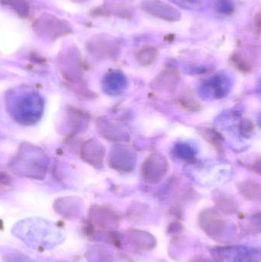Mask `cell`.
Masks as SVG:
<instances>
[{
	"mask_svg": "<svg viewBox=\"0 0 261 262\" xmlns=\"http://www.w3.org/2000/svg\"><path fill=\"white\" fill-rule=\"evenodd\" d=\"M0 3L12 9L21 18L29 16L30 6L27 0H0Z\"/></svg>",
	"mask_w": 261,
	"mask_h": 262,
	"instance_id": "cell-10",
	"label": "cell"
},
{
	"mask_svg": "<svg viewBox=\"0 0 261 262\" xmlns=\"http://www.w3.org/2000/svg\"><path fill=\"white\" fill-rule=\"evenodd\" d=\"M157 55L158 51L156 48L145 46L138 51L136 53V59L138 62L143 66H150L156 61Z\"/></svg>",
	"mask_w": 261,
	"mask_h": 262,
	"instance_id": "cell-11",
	"label": "cell"
},
{
	"mask_svg": "<svg viewBox=\"0 0 261 262\" xmlns=\"http://www.w3.org/2000/svg\"><path fill=\"white\" fill-rule=\"evenodd\" d=\"M12 183V179L6 172H0V186H7Z\"/></svg>",
	"mask_w": 261,
	"mask_h": 262,
	"instance_id": "cell-14",
	"label": "cell"
},
{
	"mask_svg": "<svg viewBox=\"0 0 261 262\" xmlns=\"http://www.w3.org/2000/svg\"><path fill=\"white\" fill-rule=\"evenodd\" d=\"M174 4L186 9L197 10L204 7L208 0H171Z\"/></svg>",
	"mask_w": 261,
	"mask_h": 262,
	"instance_id": "cell-12",
	"label": "cell"
},
{
	"mask_svg": "<svg viewBox=\"0 0 261 262\" xmlns=\"http://www.w3.org/2000/svg\"><path fill=\"white\" fill-rule=\"evenodd\" d=\"M87 117L84 112L73 107H67L64 116V128L67 134L80 132L87 124Z\"/></svg>",
	"mask_w": 261,
	"mask_h": 262,
	"instance_id": "cell-7",
	"label": "cell"
},
{
	"mask_svg": "<svg viewBox=\"0 0 261 262\" xmlns=\"http://www.w3.org/2000/svg\"><path fill=\"white\" fill-rule=\"evenodd\" d=\"M206 217V219H203L206 220L205 223L201 222L202 227L205 228V233L209 234L213 238L215 237L219 238V235L225 231V228H226L225 222L215 212L207 213Z\"/></svg>",
	"mask_w": 261,
	"mask_h": 262,
	"instance_id": "cell-9",
	"label": "cell"
},
{
	"mask_svg": "<svg viewBox=\"0 0 261 262\" xmlns=\"http://www.w3.org/2000/svg\"><path fill=\"white\" fill-rule=\"evenodd\" d=\"M254 26H255L256 30H257V33L260 35V12H257L254 18Z\"/></svg>",
	"mask_w": 261,
	"mask_h": 262,
	"instance_id": "cell-15",
	"label": "cell"
},
{
	"mask_svg": "<svg viewBox=\"0 0 261 262\" xmlns=\"http://www.w3.org/2000/svg\"><path fill=\"white\" fill-rule=\"evenodd\" d=\"M72 1L76 2V3H85V2L88 1V0H72Z\"/></svg>",
	"mask_w": 261,
	"mask_h": 262,
	"instance_id": "cell-16",
	"label": "cell"
},
{
	"mask_svg": "<svg viewBox=\"0 0 261 262\" xmlns=\"http://www.w3.org/2000/svg\"><path fill=\"white\" fill-rule=\"evenodd\" d=\"M8 103L12 118L24 125H30L38 121L44 108L43 100L35 92L12 94L9 95Z\"/></svg>",
	"mask_w": 261,
	"mask_h": 262,
	"instance_id": "cell-2",
	"label": "cell"
},
{
	"mask_svg": "<svg viewBox=\"0 0 261 262\" xmlns=\"http://www.w3.org/2000/svg\"><path fill=\"white\" fill-rule=\"evenodd\" d=\"M58 66L61 76L66 83L70 84L78 95H81L82 85V71H81V61L78 52L75 50L69 49L65 53L61 54L58 58Z\"/></svg>",
	"mask_w": 261,
	"mask_h": 262,
	"instance_id": "cell-3",
	"label": "cell"
},
{
	"mask_svg": "<svg viewBox=\"0 0 261 262\" xmlns=\"http://www.w3.org/2000/svg\"><path fill=\"white\" fill-rule=\"evenodd\" d=\"M49 157L42 149L35 145L24 143L9 163L15 175L42 180L47 173Z\"/></svg>",
	"mask_w": 261,
	"mask_h": 262,
	"instance_id": "cell-1",
	"label": "cell"
},
{
	"mask_svg": "<svg viewBox=\"0 0 261 262\" xmlns=\"http://www.w3.org/2000/svg\"><path fill=\"white\" fill-rule=\"evenodd\" d=\"M88 52L97 58H109L113 56L118 49V45L110 36H97L87 44Z\"/></svg>",
	"mask_w": 261,
	"mask_h": 262,
	"instance_id": "cell-6",
	"label": "cell"
},
{
	"mask_svg": "<svg viewBox=\"0 0 261 262\" xmlns=\"http://www.w3.org/2000/svg\"><path fill=\"white\" fill-rule=\"evenodd\" d=\"M216 9L220 13L230 15L234 13L235 7L232 0H218L216 3Z\"/></svg>",
	"mask_w": 261,
	"mask_h": 262,
	"instance_id": "cell-13",
	"label": "cell"
},
{
	"mask_svg": "<svg viewBox=\"0 0 261 262\" xmlns=\"http://www.w3.org/2000/svg\"><path fill=\"white\" fill-rule=\"evenodd\" d=\"M141 8L149 15L168 23H177L182 18V14L176 7L161 0H144Z\"/></svg>",
	"mask_w": 261,
	"mask_h": 262,
	"instance_id": "cell-5",
	"label": "cell"
},
{
	"mask_svg": "<svg viewBox=\"0 0 261 262\" xmlns=\"http://www.w3.org/2000/svg\"><path fill=\"white\" fill-rule=\"evenodd\" d=\"M32 28L38 36L52 40L69 35L72 31L70 25L65 20L49 14H44L37 18Z\"/></svg>",
	"mask_w": 261,
	"mask_h": 262,
	"instance_id": "cell-4",
	"label": "cell"
},
{
	"mask_svg": "<svg viewBox=\"0 0 261 262\" xmlns=\"http://www.w3.org/2000/svg\"><path fill=\"white\" fill-rule=\"evenodd\" d=\"M104 150L97 140H90L83 144L81 149V157L92 166H100L103 162Z\"/></svg>",
	"mask_w": 261,
	"mask_h": 262,
	"instance_id": "cell-8",
	"label": "cell"
}]
</instances>
